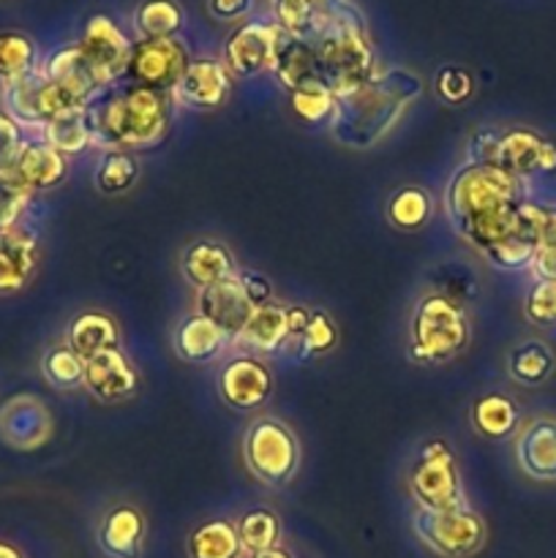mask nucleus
Returning <instances> with one entry per match:
<instances>
[{"label":"nucleus","mask_w":556,"mask_h":558,"mask_svg":"<svg viewBox=\"0 0 556 558\" xmlns=\"http://www.w3.org/2000/svg\"><path fill=\"white\" fill-rule=\"evenodd\" d=\"M523 202L527 180L512 178L496 163L469 161L452 174L445 191V213L452 232L478 254L507 238Z\"/></svg>","instance_id":"1"},{"label":"nucleus","mask_w":556,"mask_h":558,"mask_svg":"<svg viewBox=\"0 0 556 558\" xmlns=\"http://www.w3.org/2000/svg\"><path fill=\"white\" fill-rule=\"evenodd\" d=\"M423 96V80L407 69H379L363 87L338 98L330 134L347 150H371Z\"/></svg>","instance_id":"2"},{"label":"nucleus","mask_w":556,"mask_h":558,"mask_svg":"<svg viewBox=\"0 0 556 558\" xmlns=\"http://www.w3.org/2000/svg\"><path fill=\"white\" fill-rule=\"evenodd\" d=\"M172 93L142 85L107 87L87 104L93 145L98 150H150L161 145L172 125Z\"/></svg>","instance_id":"3"},{"label":"nucleus","mask_w":556,"mask_h":558,"mask_svg":"<svg viewBox=\"0 0 556 558\" xmlns=\"http://www.w3.org/2000/svg\"><path fill=\"white\" fill-rule=\"evenodd\" d=\"M472 343V325L463 303L439 289L420 294L409 319V360L418 365H445L461 357Z\"/></svg>","instance_id":"4"},{"label":"nucleus","mask_w":556,"mask_h":558,"mask_svg":"<svg viewBox=\"0 0 556 558\" xmlns=\"http://www.w3.org/2000/svg\"><path fill=\"white\" fill-rule=\"evenodd\" d=\"M314 52L319 80L330 87L336 98L354 93L379 71L374 44L368 38V25L360 9L349 11L325 36L316 38Z\"/></svg>","instance_id":"5"},{"label":"nucleus","mask_w":556,"mask_h":558,"mask_svg":"<svg viewBox=\"0 0 556 558\" xmlns=\"http://www.w3.org/2000/svg\"><path fill=\"white\" fill-rule=\"evenodd\" d=\"M243 461L256 483L267 488H283L300 472L303 450L294 430L283 420L256 417L245 428Z\"/></svg>","instance_id":"6"},{"label":"nucleus","mask_w":556,"mask_h":558,"mask_svg":"<svg viewBox=\"0 0 556 558\" xmlns=\"http://www.w3.org/2000/svg\"><path fill=\"white\" fill-rule=\"evenodd\" d=\"M409 494L420 510H458L467 507L456 452L445 439L425 441L409 469Z\"/></svg>","instance_id":"7"},{"label":"nucleus","mask_w":556,"mask_h":558,"mask_svg":"<svg viewBox=\"0 0 556 558\" xmlns=\"http://www.w3.org/2000/svg\"><path fill=\"white\" fill-rule=\"evenodd\" d=\"M414 537L439 558H469L480 554L488 537V529L480 512L469 507L458 510H420L412 515Z\"/></svg>","instance_id":"8"},{"label":"nucleus","mask_w":556,"mask_h":558,"mask_svg":"<svg viewBox=\"0 0 556 558\" xmlns=\"http://www.w3.org/2000/svg\"><path fill=\"white\" fill-rule=\"evenodd\" d=\"M191 63L189 47L174 38H136L123 82L172 93Z\"/></svg>","instance_id":"9"},{"label":"nucleus","mask_w":556,"mask_h":558,"mask_svg":"<svg viewBox=\"0 0 556 558\" xmlns=\"http://www.w3.org/2000/svg\"><path fill=\"white\" fill-rule=\"evenodd\" d=\"M76 47H80L82 58L87 60L93 76H96V82L104 90L118 85V82H123L134 41L120 31V25L112 16H90V20L85 22V31H82Z\"/></svg>","instance_id":"10"},{"label":"nucleus","mask_w":556,"mask_h":558,"mask_svg":"<svg viewBox=\"0 0 556 558\" xmlns=\"http://www.w3.org/2000/svg\"><path fill=\"white\" fill-rule=\"evenodd\" d=\"M283 31L273 20H249L234 27L223 44V65L234 80H251L273 71Z\"/></svg>","instance_id":"11"},{"label":"nucleus","mask_w":556,"mask_h":558,"mask_svg":"<svg viewBox=\"0 0 556 558\" xmlns=\"http://www.w3.org/2000/svg\"><path fill=\"white\" fill-rule=\"evenodd\" d=\"M216 390L234 412H256L273 398L276 376L270 365L256 354H234L218 371Z\"/></svg>","instance_id":"12"},{"label":"nucleus","mask_w":556,"mask_h":558,"mask_svg":"<svg viewBox=\"0 0 556 558\" xmlns=\"http://www.w3.org/2000/svg\"><path fill=\"white\" fill-rule=\"evenodd\" d=\"M494 163L510 172L512 178L527 180L532 174L554 172L556 169V145L532 129H507L496 131Z\"/></svg>","instance_id":"13"},{"label":"nucleus","mask_w":556,"mask_h":558,"mask_svg":"<svg viewBox=\"0 0 556 558\" xmlns=\"http://www.w3.org/2000/svg\"><path fill=\"white\" fill-rule=\"evenodd\" d=\"M270 9L273 22L287 36L314 44L358 5L352 0H270Z\"/></svg>","instance_id":"14"},{"label":"nucleus","mask_w":556,"mask_h":558,"mask_svg":"<svg viewBox=\"0 0 556 558\" xmlns=\"http://www.w3.org/2000/svg\"><path fill=\"white\" fill-rule=\"evenodd\" d=\"M234 76L223 65V60L216 58H194L180 76L178 87L172 90V98L178 107L196 109V112H210L221 109L232 93Z\"/></svg>","instance_id":"15"},{"label":"nucleus","mask_w":556,"mask_h":558,"mask_svg":"<svg viewBox=\"0 0 556 558\" xmlns=\"http://www.w3.org/2000/svg\"><path fill=\"white\" fill-rule=\"evenodd\" d=\"M140 371L131 363L123 349H107L101 354H93L85 360V387L96 401L101 403H123L140 392Z\"/></svg>","instance_id":"16"},{"label":"nucleus","mask_w":556,"mask_h":558,"mask_svg":"<svg viewBox=\"0 0 556 558\" xmlns=\"http://www.w3.org/2000/svg\"><path fill=\"white\" fill-rule=\"evenodd\" d=\"M543 218L545 207L527 199L521 205V210H518V218L510 232H507V238L480 256L488 259V265L499 267V270H523V267H532L534 254H537Z\"/></svg>","instance_id":"17"},{"label":"nucleus","mask_w":556,"mask_h":558,"mask_svg":"<svg viewBox=\"0 0 556 558\" xmlns=\"http://www.w3.org/2000/svg\"><path fill=\"white\" fill-rule=\"evenodd\" d=\"M41 262V245L27 227L0 232V294H14L33 281Z\"/></svg>","instance_id":"18"},{"label":"nucleus","mask_w":556,"mask_h":558,"mask_svg":"<svg viewBox=\"0 0 556 558\" xmlns=\"http://www.w3.org/2000/svg\"><path fill=\"white\" fill-rule=\"evenodd\" d=\"M234 343V338L229 336L223 327H218L216 322L207 319L202 314H189L180 319V325L172 332V347L183 363L191 365H210L227 352Z\"/></svg>","instance_id":"19"},{"label":"nucleus","mask_w":556,"mask_h":558,"mask_svg":"<svg viewBox=\"0 0 556 558\" xmlns=\"http://www.w3.org/2000/svg\"><path fill=\"white\" fill-rule=\"evenodd\" d=\"M52 434L47 407L33 396H16L0 412V436L16 450H36Z\"/></svg>","instance_id":"20"},{"label":"nucleus","mask_w":556,"mask_h":558,"mask_svg":"<svg viewBox=\"0 0 556 558\" xmlns=\"http://www.w3.org/2000/svg\"><path fill=\"white\" fill-rule=\"evenodd\" d=\"M516 461L527 477L551 483L556 480V420L534 417L518 428Z\"/></svg>","instance_id":"21"},{"label":"nucleus","mask_w":556,"mask_h":558,"mask_svg":"<svg viewBox=\"0 0 556 558\" xmlns=\"http://www.w3.org/2000/svg\"><path fill=\"white\" fill-rule=\"evenodd\" d=\"M180 272H183L185 283L200 292V289L232 278L238 272V262L227 243L216 238H200L185 245V251L180 254Z\"/></svg>","instance_id":"22"},{"label":"nucleus","mask_w":556,"mask_h":558,"mask_svg":"<svg viewBox=\"0 0 556 558\" xmlns=\"http://www.w3.org/2000/svg\"><path fill=\"white\" fill-rule=\"evenodd\" d=\"M96 539L107 558H140L147 539L145 515L131 505L112 507L101 518Z\"/></svg>","instance_id":"23"},{"label":"nucleus","mask_w":556,"mask_h":558,"mask_svg":"<svg viewBox=\"0 0 556 558\" xmlns=\"http://www.w3.org/2000/svg\"><path fill=\"white\" fill-rule=\"evenodd\" d=\"M194 303L196 314L213 319L232 338L240 336V330H243L245 322H249L251 311H254V305L249 303V298H245L243 289H240L238 272H234L232 278H227V281H218L213 283V287L200 289Z\"/></svg>","instance_id":"24"},{"label":"nucleus","mask_w":556,"mask_h":558,"mask_svg":"<svg viewBox=\"0 0 556 558\" xmlns=\"http://www.w3.org/2000/svg\"><path fill=\"white\" fill-rule=\"evenodd\" d=\"M289 316L287 303H267L251 311L249 322L234 338V343L249 349V354L256 357H267V354H278L289 347Z\"/></svg>","instance_id":"25"},{"label":"nucleus","mask_w":556,"mask_h":558,"mask_svg":"<svg viewBox=\"0 0 556 558\" xmlns=\"http://www.w3.org/2000/svg\"><path fill=\"white\" fill-rule=\"evenodd\" d=\"M14 172L20 174V180L33 194H44V191H55L60 183H65L69 158L55 150L49 142H44L41 136H36V140L25 142L14 163Z\"/></svg>","instance_id":"26"},{"label":"nucleus","mask_w":556,"mask_h":558,"mask_svg":"<svg viewBox=\"0 0 556 558\" xmlns=\"http://www.w3.org/2000/svg\"><path fill=\"white\" fill-rule=\"evenodd\" d=\"M65 343L82 360H90L93 354H101L107 349H120V327L104 311H82L69 322Z\"/></svg>","instance_id":"27"},{"label":"nucleus","mask_w":556,"mask_h":558,"mask_svg":"<svg viewBox=\"0 0 556 558\" xmlns=\"http://www.w3.org/2000/svg\"><path fill=\"white\" fill-rule=\"evenodd\" d=\"M189 558H249L240 543L238 526L227 518H213L200 523L185 539Z\"/></svg>","instance_id":"28"},{"label":"nucleus","mask_w":556,"mask_h":558,"mask_svg":"<svg viewBox=\"0 0 556 558\" xmlns=\"http://www.w3.org/2000/svg\"><path fill=\"white\" fill-rule=\"evenodd\" d=\"M273 74H276L278 85H283V90L289 93L309 85V82H322L319 69H316L314 44L300 41V38H292L283 33L281 44H278Z\"/></svg>","instance_id":"29"},{"label":"nucleus","mask_w":556,"mask_h":558,"mask_svg":"<svg viewBox=\"0 0 556 558\" xmlns=\"http://www.w3.org/2000/svg\"><path fill=\"white\" fill-rule=\"evenodd\" d=\"M472 428L478 430L483 439L501 441L507 436L516 434L518 428V403L505 392H485L472 403Z\"/></svg>","instance_id":"30"},{"label":"nucleus","mask_w":556,"mask_h":558,"mask_svg":"<svg viewBox=\"0 0 556 558\" xmlns=\"http://www.w3.org/2000/svg\"><path fill=\"white\" fill-rule=\"evenodd\" d=\"M41 140L49 142L55 150L69 156H80V153L90 150L93 145V129H90V114L87 107L71 109V112L58 114V118L49 120L41 131Z\"/></svg>","instance_id":"31"},{"label":"nucleus","mask_w":556,"mask_h":558,"mask_svg":"<svg viewBox=\"0 0 556 558\" xmlns=\"http://www.w3.org/2000/svg\"><path fill=\"white\" fill-rule=\"evenodd\" d=\"M556 357L543 341H523L507 354V374L523 387H537L554 374Z\"/></svg>","instance_id":"32"},{"label":"nucleus","mask_w":556,"mask_h":558,"mask_svg":"<svg viewBox=\"0 0 556 558\" xmlns=\"http://www.w3.org/2000/svg\"><path fill=\"white\" fill-rule=\"evenodd\" d=\"M183 9L178 0H142L134 11V27L140 38H174L183 31Z\"/></svg>","instance_id":"33"},{"label":"nucleus","mask_w":556,"mask_h":558,"mask_svg":"<svg viewBox=\"0 0 556 558\" xmlns=\"http://www.w3.org/2000/svg\"><path fill=\"white\" fill-rule=\"evenodd\" d=\"M434 202H431L428 191L418 189V185H403L396 194L387 199V221L401 232H418L428 223Z\"/></svg>","instance_id":"34"},{"label":"nucleus","mask_w":556,"mask_h":558,"mask_svg":"<svg viewBox=\"0 0 556 558\" xmlns=\"http://www.w3.org/2000/svg\"><path fill=\"white\" fill-rule=\"evenodd\" d=\"M140 178V161L131 150H104L96 167V189L107 196L125 194Z\"/></svg>","instance_id":"35"},{"label":"nucleus","mask_w":556,"mask_h":558,"mask_svg":"<svg viewBox=\"0 0 556 558\" xmlns=\"http://www.w3.org/2000/svg\"><path fill=\"white\" fill-rule=\"evenodd\" d=\"M41 374L58 390H80L82 381H85V360L69 343H55L44 352Z\"/></svg>","instance_id":"36"},{"label":"nucleus","mask_w":556,"mask_h":558,"mask_svg":"<svg viewBox=\"0 0 556 558\" xmlns=\"http://www.w3.org/2000/svg\"><path fill=\"white\" fill-rule=\"evenodd\" d=\"M338 338H341V332H338V325L333 322V316L322 308H311L309 325H305L303 336L292 347H298L294 354L300 360H319L338 347Z\"/></svg>","instance_id":"37"},{"label":"nucleus","mask_w":556,"mask_h":558,"mask_svg":"<svg viewBox=\"0 0 556 558\" xmlns=\"http://www.w3.org/2000/svg\"><path fill=\"white\" fill-rule=\"evenodd\" d=\"M240 534V543H243L245 554H259V550L273 548L281 539V523H278L276 512L265 510V507H256L249 510L245 515H240L234 521Z\"/></svg>","instance_id":"38"},{"label":"nucleus","mask_w":556,"mask_h":558,"mask_svg":"<svg viewBox=\"0 0 556 558\" xmlns=\"http://www.w3.org/2000/svg\"><path fill=\"white\" fill-rule=\"evenodd\" d=\"M38 65V49L25 33H0V80L14 82Z\"/></svg>","instance_id":"39"},{"label":"nucleus","mask_w":556,"mask_h":558,"mask_svg":"<svg viewBox=\"0 0 556 558\" xmlns=\"http://www.w3.org/2000/svg\"><path fill=\"white\" fill-rule=\"evenodd\" d=\"M289 101H292V112L298 114L300 120L316 125V123H330L338 98L333 96V90L325 85V82H309V85L289 93Z\"/></svg>","instance_id":"40"},{"label":"nucleus","mask_w":556,"mask_h":558,"mask_svg":"<svg viewBox=\"0 0 556 558\" xmlns=\"http://www.w3.org/2000/svg\"><path fill=\"white\" fill-rule=\"evenodd\" d=\"M33 191L20 180L14 169H0V232L20 227Z\"/></svg>","instance_id":"41"},{"label":"nucleus","mask_w":556,"mask_h":558,"mask_svg":"<svg viewBox=\"0 0 556 558\" xmlns=\"http://www.w3.org/2000/svg\"><path fill=\"white\" fill-rule=\"evenodd\" d=\"M523 314L532 325L554 327L556 325V278H537L527 294Z\"/></svg>","instance_id":"42"},{"label":"nucleus","mask_w":556,"mask_h":558,"mask_svg":"<svg viewBox=\"0 0 556 558\" xmlns=\"http://www.w3.org/2000/svg\"><path fill=\"white\" fill-rule=\"evenodd\" d=\"M434 90L442 101L463 104L472 98L474 80L467 69H461V65H442L434 76Z\"/></svg>","instance_id":"43"},{"label":"nucleus","mask_w":556,"mask_h":558,"mask_svg":"<svg viewBox=\"0 0 556 558\" xmlns=\"http://www.w3.org/2000/svg\"><path fill=\"white\" fill-rule=\"evenodd\" d=\"M537 278H556V207H545L537 254L532 262Z\"/></svg>","instance_id":"44"},{"label":"nucleus","mask_w":556,"mask_h":558,"mask_svg":"<svg viewBox=\"0 0 556 558\" xmlns=\"http://www.w3.org/2000/svg\"><path fill=\"white\" fill-rule=\"evenodd\" d=\"M25 142V129L0 109V169H14Z\"/></svg>","instance_id":"45"},{"label":"nucleus","mask_w":556,"mask_h":558,"mask_svg":"<svg viewBox=\"0 0 556 558\" xmlns=\"http://www.w3.org/2000/svg\"><path fill=\"white\" fill-rule=\"evenodd\" d=\"M238 283L254 308H259V305H267V303H276V289H273V281L265 276V272L243 267V270H238Z\"/></svg>","instance_id":"46"},{"label":"nucleus","mask_w":556,"mask_h":558,"mask_svg":"<svg viewBox=\"0 0 556 558\" xmlns=\"http://www.w3.org/2000/svg\"><path fill=\"white\" fill-rule=\"evenodd\" d=\"M210 14L221 22L243 20L254 9V0H210Z\"/></svg>","instance_id":"47"},{"label":"nucleus","mask_w":556,"mask_h":558,"mask_svg":"<svg viewBox=\"0 0 556 558\" xmlns=\"http://www.w3.org/2000/svg\"><path fill=\"white\" fill-rule=\"evenodd\" d=\"M287 316H289V336H292L289 338V347H292V343L303 336L305 325H309L311 308L303 303H292V305H287Z\"/></svg>","instance_id":"48"},{"label":"nucleus","mask_w":556,"mask_h":558,"mask_svg":"<svg viewBox=\"0 0 556 558\" xmlns=\"http://www.w3.org/2000/svg\"><path fill=\"white\" fill-rule=\"evenodd\" d=\"M249 558H294V554L289 548H283L281 543H278V545H273V548L259 550V554H251Z\"/></svg>","instance_id":"49"},{"label":"nucleus","mask_w":556,"mask_h":558,"mask_svg":"<svg viewBox=\"0 0 556 558\" xmlns=\"http://www.w3.org/2000/svg\"><path fill=\"white\" fill-rule=\"evenodd\" d=\"M0 558H25V554H22L16 545L5 543V539H0Z\"/></svg>","instance_id":"50"}]
</instances>
